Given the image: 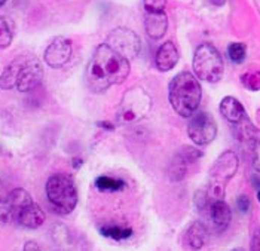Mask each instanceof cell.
<instances>
[{"instance_id":"obj_1","label":"cell","mask_w":260,"mask_h":251,"mask_svg":"<svg viewBox=\"0 0 260 251\" xmlns=\"http://www.w3.org/2000/svg\"><path fill=\"white\" fill-rule=\"evenodd\" d=\"M131 70L129 59L122 57L106 43L95 49L86 67V83L92 92H104L113 85L122 83Z\"/></svg>"},{"instance_id":"obj_2","label":"cell","mask_w":260,"mask_h":251,"mask_svg":"<svg viewBox=\"0 0 260 251\" xmlns=\"http://www.w3.org/2000/svg\"><path fill=\"white\" fill-rule=\"evenodd\" d=\"M170 103L174 112L181 117H190L200 107L202 89L198 77L189 72L179 73L168 88Z\"/></svg>"},{"instance_id":"obj_3","label":"cell","mask_w":260,"mask_h":251,"mask_svg":"<svg viewBox=\"0 0 260 251\" xmlns=\"http://www.w3.org/2000/svg\"><path fill=\"white\" fill-rule=\"evenodd\" d=\"M238 165H240L238 156L232 150L223 152L214 161V164L210 170V175H208L207 189L204 191L205 198L208 201V205L214 201H220L224 198L226 186L238 171Z\"/></svg>"},{"instance_id":"obj_4","label":"cell","mask_w":260,"mask_h":251,"mask_svg":"<svg viewBox=\"0 0 260 251\" xmlns=\"http://www.w3.org/2000/svg\"><path fill=\"white\" fill-rule=\"evenodd\" d=\"M45 192L48 202L58 214H70L78 205V189L75 181L66 174H54L48 178Z\"/></svg>"},{"instance_id":"obj_5","label":"cell","mask_w":260,"mask_h":251,"mask_svg":"<svg viewBox=\"0 0 260 251\" xmlns=\"http://www.w3.org/2000/svg\"><path fill=\"white\" fill-rule=\"evenodd\" d=\"M193 72L198 79L208 83H216L220 80L224 72V64L216 46L211 43H202L197 48L193 55Z\"/></svg>"},{"instance_id":"obj_6","label":"cell","mask_w":260,"mask_h":251,"mask_svg":"<svg viewBox=\"0 0 260 251\" xmlns=\"http://www.w3.org/2000/svg\"><path fill=\"white\" fill-rule=\"evenodd\" d=\"M150 107H152L150 96L141 88H131L123 94L120 100L118 119L122 123H136L149 113Z\"/></svg>"},{"instance_id":"obj_7","label":"cell","mask_w":260,"mask_h":251,"mask_svg":"<svg viewBox=\"0 0 260 251\" xmlns=\"http://www.w3.org/2000/svg\"><path fill=\"white\" fill-rule=\"evenodd\" d=\"M187 135L197 146H207L217 135V123L207 112H195L187 123Z\"/></svg>"},{"instance_id":"obj_8","label":"cell","mask_w":260,"mask_h":251,"mask_svg":"<svg viewBox=\"0 0 260 251\" xmlns=\"http://www.w3.org/2000/svg\"><path fill=\"white\" fill-rule=\"evenodd\" d=\"M107 46H110L113 51H116L122 57L134 58L139 55L141 48L140 38L129 28L120 27L115 28L104 42Z\"/></svg>"},{"instance_id":"obj_9","label":"cell","mask_w":260,"mask_h":251,"mask_svg":"<svg viewBox=\"0 0 260 251\" xmlns=\"http://www.w3.org/2000/svg\"><path fill=\"white\" fill-rule=\"evenodd\" d=\"M43 79L42 66L36 58H22L20 75L17 80V88L21 92H28L38 88Z\"/></svg>"},{"instance_id":"obj_10","label":"cell","mask_w":260,"mask_h":251,"mask_svg":"<svg viewBox=\"0 0 260 251\" xmlns=\"http://www.w3.org/2000/svg\"><path fill=\"white\" fill-rule=\"evenodd\" d=\"M72 57V42L67 38H55L45 49V62L52 69L62 67Z\"/></svg>"},{"instance_id":"obj_11","label":"cell","mask_w":260,"mask_h":251,"mask_svg":"<svg viewBox=\"0 0 260 251\" xmlns=\"http://www.w3.org/2000/svg\"><path fill=\"white\" fill-rule=\"evenodd\" d=\"M202 153L198 149L193 147H183L179 153L176 154L170 164L168 168V177L171 178V181H180L184 178L186 171L189 164H193L195 161H198Z\"/></svg>"},{"instance_id":"obj_12","label":"cell","mask_w":260,"mask_h":251,"mask_svg":"<svg viewBox=\"0 0 260 251\" xmlns=\"http://www.w3.org/2000/svg\"><path fill=\"white\" fill-rule=\"evenodd\" d=\"M238 125H240L241 140L250 149L253 167L257 173H260V130L250 122L248 117L244 119Z\"/></svg>"},{"instance_id":"obj_13","label":"cell","mask_w":260,"mask_h":251,"mask_svg":"<svg viewBox=\"0 0 260 251\" xmlns=\"http://www.w3.org/2000/svg\"><path fill=\"white\" fill-rule=\"evenodd\" d=\"M205 211L208 212L211 228L217 233H221V232H224L229 228L231 220H232V210L223 199L211 202Z\"/></svg>"},{"instance_id":"obj_14","label":"cell","mask_w":260,"mask_h":251,"mask_svg":"<svg viewBox=\"0 0 260 251\" xmlns=\"http://www.w3.org/2000/svg\"><path fill=\"white\" fill-rule=\"evenodd\" d=\"M14 222L27 229H38L45 223V212L38 204L31 202L15 214Z\"/></svg>"},{"instance_id":"obj_15","label":"cell","mask_w":260,"mask_h":251,"mask_svg":"<svg viewBox=\"0 0 260 251\" xmlns=\"http://www.w3.org/2000/svg\"><path fill=\"white\" fill-rule=\"evenodd\" d=\"M210 239L208 226L204 222H193L184 232V244L190 250H201Z\"/></svg>"},{"instance_id":"obj_16","label":"cell","mask_w":260,"mask_h":251,"mask_svg":"<svg viewBox=\"0 0 260 251\" xmlns=\"http://www.w3.org/2000/svg\"><path fill=\"white\" fill-rule=\"evenodd\" d=\"M179 49L177 46L173 43V42H165L162 43L156 52V58H155V64H156V69L159 72H168L171 70L177 61H179Z\"/></svg>"},{"instance_id":"obj_17","label":"cell","mask_w":260,"mask_h":251,"mask_svg":"<svg viewBox=\"0 0 260 251\" xmlns=\"http://www.w3.org/2000/svg\"><path fill=\"white\" fill-rule=\"evenodd\" d=\"M220 113L231 123L238 125L244 119H247V112L244 106L235 97H224L220 103Z\"/></svg>"},{"instance_id":"obj_18","label":"cell","mask_w":260,"mask_h":251,"mask_svg":"<svg viewBox=\"0 0 260 251\" xmlns=\"http://www.w3.org/2000/svg\"><path fill=\"white\" fill-rule=\"evenodd\" d=\"M144 28L152 39H160L168 30V17L165 12H147L144 18Z\"/></svg>"},{"instance_id":"obj_19","label":"cell","mask_w":260,"mask_h":251,"mask_svg":"<svg viewBox=\"0 0 260 251\" xmlns=\"http://www.w3.org/2000/svg\"><path fill=\"white\" fill-rule=\"evenodd\" d=\"M21 64H22V58H17L3 70V73L0 76V88L2 89H12L14 86H17Z\"/></svg>"},{"instance_id":"obj_20","label":"cell","mask_w":260,"mask_h":251,"mask_svg":"<svg viewBox=\"0 0 260 251\" xmlns=\"http://www.w3.org/2000/svg\"><path fill=\"white\" fill-rule=\"evenodd\" d=\"M100 233L104 238H110L115 241H123L133 236V229L126 228V226H120V225H103L100 226Z\"/></svg>"},{"instance_id":"obj_21","label":"cell","mask_w":260,"mask_h":251,"mask_svg":"<svg viewBox=\"0 0 260 251\" xmlns=\"http://www.w3.org/2000/svg\"><path fill=\"white\" fill-rule=\"evenodd\" d=\"M95 187L104 191V192H119L126 187V183L120 178L109 177V175H100L95 178Z\"/></svg>"},{"instance_id":"obj_22","label":"cell","mask_w":260,"mask_h":251,"mask_svg":"<svg viewBox=\"0 0 260 251\" xmlns=\"http://www.w3.org/2000/svg\"><path fill=\"white\" fill-rule=\"evenodd\" d=\"M228 55H229L232 62L241 64L247 55V46L241 42H234L228 46Z\"/></svg>"},{"instance_id":"obj_23","label":"cell","mask_w":260,"mask_h":251,"mask_svg":"<svg viewBox=\"0 0 260 251\" xmlns=\"http://www.w3.org/2000/svg\"><path fill=\"white\" fill-rule=\"evenodd\" d=\"M12 43V32L6 19L0 17V49H6Z\"/></svg>"},{"instance_id":"obj_24","label":"cell","mask_w":260,"mask_h":251,"mask_svg":"<svg viewBox=\"0 0 260 251\" xmlns=\"http://www.w3.org/2000/svg\"><path fill=\"white\" fill-rule=\"evenodd\" d=\"M242 85L248 89V91H260V72H251V73H245L241 77Z\"/></svg>"},{"instance_id":"obj_25","label":"cell","mask_w":260,"mask_h":251,"mask_svg":"<svg viewBox=\"0 0 260 251\" xmlns=\"http://www.w3.org/2000/svg\"><path fill=\"white\" fill-rule=\"evenodd\" d=\"M9 222H12V212L9 208V204L6 198H0V228Z\"/></svg>"},{"instance_id":"obj_26","label":"cell","mask_w":260,"mask_h":251,"mask_svg":"<svg viewBox=\"0 0 260 251\" xmlns=\"http://www.w3.org/2000/svg\"><path fill=\"white\" fill-rule=\"evenodd\" d=\"M146 12H164L167 0H143Z\"/></svg>"},{"instance_id":"obj_27","label":"cell","mask_w":260,"mask_h":251,"mask_svg":"<svg viewBox=\"0 0 260 251\" xmlns=\"http://www.w3.org/2000/svg\"><path fill=\"white\" fill-rule=\"evenodd\" d=\"M250 251H260V226H257L253 232V235H251Z\"/></svg>"},{"instance_id":"obj_28","label":"cell","mask_w":260,"mask_h":251,"mask_svg":"<svg viewBox=\"0 0 260 251\" xmlns=\"http://www.w3.org/2000/svg\"><path fill=\"white\" fill-rule=\"evenodd\" d=\"M237 207L244 214L248 212V210H250V199L245 195H241V196H238V199H237Z\"/></svg>"},{"instance_id":"obj_29","label":"cell","mask_w":260,"mask_h":251,"mask_svg":"<svg viewBox=\"0 0 260 251\" xmlns=\"http://www.w3.org/2000/svg\"><path fill=\"white\" fill-rule=\"evenodd\" d=\"M22 251H42L40 247L35 242V241H27L25 245H24V250Z\"/></svg>"},{"instance_id":"obj_30","label":"cell","mask_w":260,"mask_h":251,"mask_svg":"<svg viewBox=\"0 0 260 251\" xmlns=\"http://www.w3.org/2000/svg\"><path fill=\"white\" fill-rule=\"evenodd\" d=\"M211 3L216 5V6H223L226 3V0H211Z\"/></svg>"},{"instance_id":"obj_31","label":"cell","mask_w":260,"mask_h":251,"mask_svg":"<svg viewBox=\"0 0 260 251\" xmlns=\"http://www.w3.org/2000/svg\"><path fill=\"white\" fill-rule=\"evenodd\" d=\"M5 3H6V0H0V8H2V6H3Z\"/></svg>"},{"instance_id":"obj_32","label":"cell","mask_w":260,"mask_h":251,"mask_svg":"<svg viewBox=\"0 0 260 251\" xmlns=\"http://www.w3.org/2000/svg\"><path fill=\"white\" fill-rule=\"evenodd\" d=\"M257 199H259V202H260V191H259V193H257Z\"/></svg>"},{"instance_id":"obj_33","label":"cell","mask_w":260,"mask_h":251,"mask_svg":"<svg viewBox=\"0 0 260 251\" xmlns=\"http://www.w3.org/2000/svg\"><path fill=\"white\" fill-rule=\"evenodd\" d=\"M232 251H242V250H238V248H237V250H232Z\"/></svg>"}]
</instances>
